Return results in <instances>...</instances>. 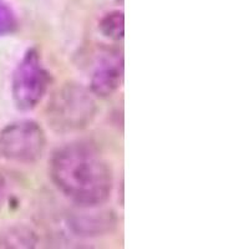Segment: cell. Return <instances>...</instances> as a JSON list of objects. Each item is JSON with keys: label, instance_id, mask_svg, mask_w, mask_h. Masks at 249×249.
<instances>
[{"label": "cell", "instance_id": "obj_1", "mask_svg": "<svg viewBox=\"0 0 249 249\" xmlns=\"http://www.w3.org/2000/svg\"><path fill=\"white\" fill-rule=\"evenodd\" d=\"M50 177L66 198L85 208L105 204L112 192L110 166L89 142H71L57 148L50 160Z\"/></svg>", "mask_w": 249, "mask_h": 249}, {"label": "cell", "instance_id": "obj_2", "mask_svg": "<svg viewBox=\"0 0 249 249\" xmlns=\"http://www.w3.org/2000/svg\"><path fill=\"white\" fill-rule=\"evenodd\" d=\"M96 113V104L86 89L66 85L54 96L48 117L57 130H79L86 127Z\"/></svg>", "mask_w": 249, "mask_h": 249}, {"label": "cell", "instance_id": "obj_3", "mask_svg": "<svg viewBox=\"0 0 249 249\" xmlns=\"http://www.w3.org/2000/svg\"><path fill=\"white\" fill-rule=\"evenodd\" d=\"M50 85V75L36 49H29L13 74L12 93L21 110H33L43 101Z\"/></svg>", "mask_w": 249, "mask_h": 249}, {"label": "cell", "instance_id": "obj_4", "mask_svg": "<svg viewBox=\"0 0 249 249\" xmlns=\"http://www.w3.org/2000/svg\"><path fill=\"white\" fill-rule=\"evenodd\" d=\"M46 147L43 127L34 121H18L0 132V153L18 163H34L41 159Z\"/></svg>", "mask_w": 249, "mask_h": 249}, {"label": "cell", "instance_id": "obj_5", "mask_svg": "<svg viewBox=\"0 0 249 249\" xmlns=\"http://www.w3.org/2000/svg\"><path fill=\"white\" fill-rule=\"evenodd\" d=\"M124 76V59L119 54L102 57L91 75V92L97 96L112 95L120 88Z\"/></svg>", "mask_w": 249, "mask_h": 249}, {"label": "cell", "instance_id": "obj_6", "mask_svg": "<svg viewBox=\"0 0 249 249\" xmlns=\"http://www.w3.org/2000/svg\"><path fill=\"white\" fill-rule=\"evenodd\" d=\"M101 30L104 35L112 40L124 37V15L121 13H111L101 21Z\"/></svg>", "mask_w": 249, "mask_h": 249}, {"label": "cell", "instance_id": "obj_7", "mask_svg": "<svg viewBox=\"0 0 249 249\" xmlns=\"http://www.w3.org/2000/svg\"><path fill=\"white\" fill-rule=\"evenodd\" d=\"M17 26V19L13 10L0 1V36L10 34Z\"/></svg>", "mask_w": 249, "mask_h": 249}, {"label": "cell", "instance_id": "obj_8", "mask_svg": "<svg viewBox=\"0 0 249 249\" xmlns=\"http://www.w3.org/2000/svg\"><path fill=\"white\" fill-rule=\"evenodd\" d=\"M4 198H5V181L4 178L0 176V207L3 204Z\"/></svg>", "mask_w": 249, "mask_h": 249}]
</instances>
